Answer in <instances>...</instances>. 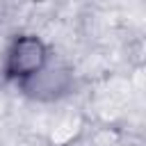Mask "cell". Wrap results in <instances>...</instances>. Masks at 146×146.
Here are the masks:
<instances>
[{"mask_svg": "<svg viewBox=\"0 0 146 146\" xmlns=\"http://www.w3.org/2000/svg\"><path fill=\"white\" fill-rule=\"evenodd\" d=\"M43 59V50L36 41H21L11 55V71L14 73H32L39 68Z\"/></svg>", "mask_w": 146, "mask_h": 146, "instance_id": "cell-1", "label": "cell"}]
</instances>
